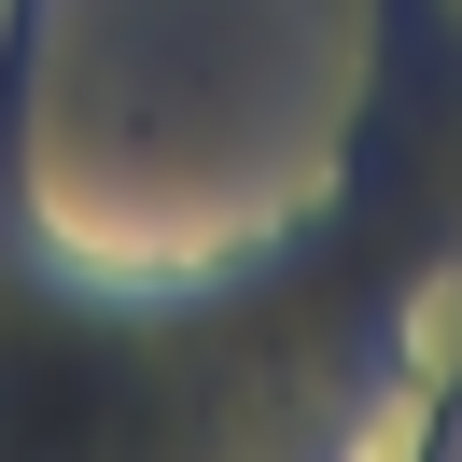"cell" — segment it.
<instances>
[{
  "label": "cell",
  "instance_id": "1",
  "mask_svg": "<svg viewBox=\"0 0 462 462\" xmlns=\"http://www.w3.org/2000/svg\"><path fill=\"white\" fill-rule=\"evenodd\" d=\"M29 14L0 29V434L169 462L448 448L420 322L462 281V14L378 0L337 182L197 266H70L29 210Z\"/></svg>",
  "mask_w": 462,
  "mask_h": 462
}]
</instances>
